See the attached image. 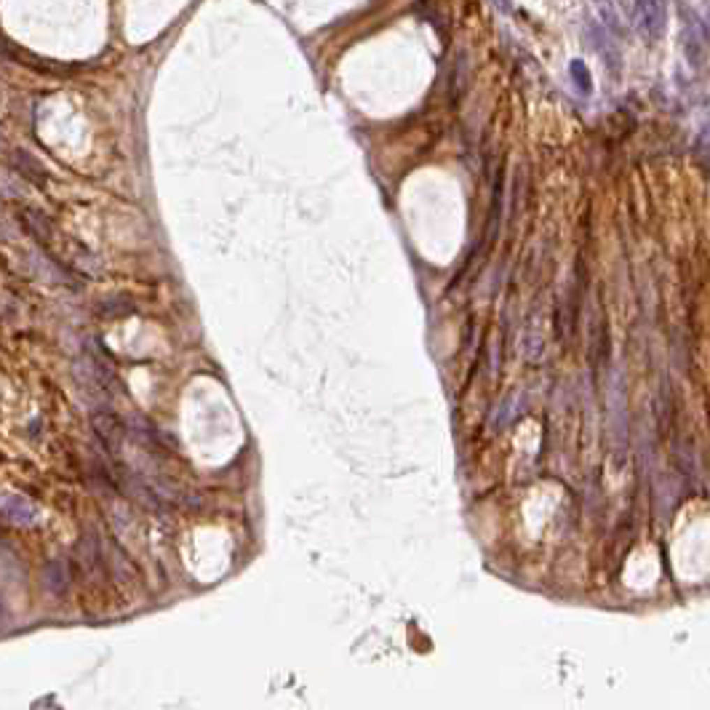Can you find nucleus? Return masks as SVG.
<instances>
[{
	"label": "nucleus",
	"instance_id": "nucleus-8",
	"mask_svg": "<svg viewBox=\"0 0 710 710\" xmlns=\"http://www.w3.org/2000/svg\"><path fill=\"white\" fill-rule=\"evenodd\" d=\"M468 73H470V59H468V54H462V57L457 59V67H454V86L459 83V89H465L462 83H465Z\"/></svg>",
	"mask_w": 710,
	"mask_h": 710
},
{
	"label": "nucleus",
	"instance_id": "nucleus-6",
	"mask_svg": "<svg viewBox=\"0 0 710 710\" xmlns=\"http://www.w3.org/2000/svg\"><path fill=\"white\" fill-rule=\"evenodd\" d=\"M596 8L604 19V27L609 32H622V16L614 6V0H596Z\"/></svg>",
	"mask_w": 710,
	"mask_h": 710
},
{
	"label": "nucleus",
	"instance_id": "nucleus-4",
	"mask_svg": "<svg viewBox=\"0 0 710 710\" xmlns=\"http://www.w3.org/2000/svg\"><path fill=\"white\" fill-rule=\"evenodd\" d=\"M585 35H588L590 45L604 57L614 70L620 67V48L614 43V38H612V32L606 30L604 24H598V22H590L588 27H585Z\"/></svg>",
	"mask_w": 710,
	"mask_h": 710
},
{
	"label": "nucleus",
	"instance_id": "nucleus-5",
	"mask_svg": "<svg viewBox=\"0 0 710 710\" xmlns=\"http://www.w3.org/2000/svg\"><path fill=\"white\" fill-rule=\"evenodd\" d=\"M11 166L16 168V174H22L24 179L35 182V184H40V187H43L45 182H48V174H45L43 163H38V161L32 158L30 152L14 150V152H11Z\"/></svg>",
	"mask_w": 710,
	"mask_h": 710
},
{
	"label": "nucleus",
	"instance_id": "nucleus-2",
	"mask_svg": "<svg viewBox=\"0 0 710 710\" xmlns=\"http://www.w3.org/2000/svg\"><path fill=\"white\" fill-rule=\"evenodd\" d=\"M0 521L11 526H35L40 521V510L22 494H0Z\"/></svg>",
	"mask_w": 710,
	"mask_h": 710
},
{
	"label": "nucleus",
	"instance_id": "nucleus-1",
	"mask_svg": "<svg viewBox=\"0 0 710 710\" xmlns=\"http://www.w3.org/2000/svg\"><path fill=\"white\" fill-rule=\"evenodd\" d=\"M633 24L646 40H660L667 27L665 0H635L633 3Z\"/></svg>",
	"mask_w": 710,
	"mask_h": 710
},
{
	"label": "nucleus",
	"instance_id": "nucleus-9",
	"mask_svg": "<svg viewBox=\"0 0 710 710\" xmlns=\"http://www.w3.org/2000/svg\"><path fill=\"white\" fill-rule=\"evenodd\" d=\"M502 11H510V0H494Z\"/></svg>",
	"mask_w": 710,
	"mask_h": 710
},
{
	"label": "nucleus",
	"instance_id": "nucleus-7",
	"mask_svg": "<svg viewBox=\"0 0 710 710\" xmlns=\"http://www.w3.org/2000/svg\"><path fill=\"white\" fill-rule=\"evenodd\" d=\"M572 75H575V80L579 83V89L590 91V73L582 61H572Z\"/></svg>",
	"mask_w": 710,
	"mask_h": 710
},
{
	"label": "nucleus",
	"instance_id": "nucleus-3",
	"mask_svg": "<svg viewBox=\"0 0 710 710\" xmlns=\"http://www.w3.org/2000/svg\"><path fill=\"white\" fill-rule=\"evenodd\" d=\"M708 35H705V27L697 22L695 16L683 22V51H686V59L702 67L705 61V51H708Z\"/></svg>",
	"mask_w": 710,
	"mask_h": 710
}]
</instances>
